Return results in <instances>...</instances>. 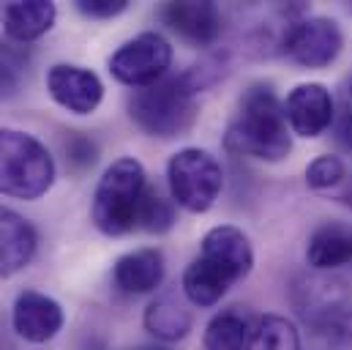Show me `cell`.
I'll list each match as a JSON object with an SVG mask.
<instances>
[{
  "label": "cell",
  "mask_w": 352,
  "mask_h": 350,
  "mask_svg": "<svg viewBox=\"0 0 352 350\" xmlns=\"http://www.w3.org/2000/svg\"><path fill=\"white\" fill-rule=\"evenodd\" d=\"M227 148L263 162H281L292 151L284 104L273 88L257 83L241 99V112L227 132Z\"/></svg>",
  "instance_id": "cell-1"
},
{
  "label": "cell",
  "mask_w": 352,
  "mask_h": 350,
  "mask_svg": "<svg viewBox=\"0 0 352 350\" xmlns=\"http://www.w3.org/2000/svg\"><path fill=\"white\" fill-rule=\"evenodd\" d=\"M197 90L199 83L191 72L167 74L148 88H137L129 99L131 121L153 137H180L197 121Z\"/></svg>",
  "instance_id": "cell-2"
},
{
  "label": "cell",
  "mask_w": 352,
  "mask_h": 350,
  "mask_svg": "<svg viewBox=\"0 0 352 350\" xmlns=\"http://www.w3.org/2000/svg\"><path fill=\"white\" fill-rule=\"evenodd\" d=\"M145 192L148 181L137 159L123 156L112 162L93 194V225L104 236H126L140 225V205Z\"/></svg>",
  "instance_id": "cell-3"
},
{
  "label": "cell",
  "mask_w": 352,
  "mask_h": 350,
  "mask_svg": "<svg viewBox=\"0 0 352 350\" xmlns=\"http://www.w3.org/2000/svg\"><path fill=\"white\" fill-rule=\"evenodd\" d=\"M55 181V162L44 143L16 129H0V194L38 200Z\"/></svg>",
  "instance_id": "cell-4"
},
{
  "label": "cell",
  "mask_w": 352,
  "mask_h": 350,
  "mask_svg": "<svg viewBox=\"0 0 352 350\" xmlns=\"http://www.w3.org/2000/svg\"><path fill=\"white\" fill-rule=\"evenodd\" d=\"M173 203L191 214H205L221 194L224 173L219 159L202 148H183L167 165Z\"/></svg>",
  "instance_id": "cell-5"
},
{
  "label": "cell",
  "mask_w": 352,
  "mask_h": 350,
  "mask_svg": "<svg viewBox=\"0 0 352 350\" xmlns=\"http://www.w3.org/2000/svg\"><path fill=\"white\" fill-rule=\"evenodd\" d=\"M170 63H173L170 41L159 33H140L109 58V72L123 85L148 88L167 77Z\"/></svg>",
  "instance_id": "cell-6"
},
{
  "label": "cell",
  "mask_w": 352,
  "mask_h": 350,
  "mask_svg": "<svg viewBox=\"0 0 352 350\" xmlns=\"http://www.w3.org/2000/svg\"><path fill=\"white\" fill-rule=\"evenodd\" d=\"M344 47L342 28L328 17H309L295 22L284 36V52L289 61L306 69L331 66Z\"/></svg>",
  "instance_id": "cell-7"
},
{
  "label": "cell",
  "mask_w": 352,
  "mask_h": 350,
  "mask_svg": "<svg viewBox=\"0 0 352 350\" xmlns=\"http://www.w3.org/2000/svg\"><path fill=\"white\" fill-rule=\"evenodd\" d=\"M284 115H287L289 132H295L298 137H320L325 129L333 126L336 104L325 85L303 83L289 90L284 101Z\"/></svg>",
  "instance_id": "cell-8"
},
{
  "label": "cell",
  "mask_w": 352,
  "mask_h": 350,
  "mask_svg": "<svg viewBox=\"0 0 352 350\" xmlns=\"http://www.w3.org/2000/svg\"><path fill=\"white\" fill-rule=\"evenodd\" d=\"M47 90L60 107L74 115H90L104 99L101 80L90 69L69 63H58L47 72Z\"/></svg>",
  "instance_id": "cell-9"
},
{
  "label": "cell",
  "mask_w": 352,
  "mask_h": 350,
  "mask_svg": "<svg viewBox=\"0 0 352 350\" xmlns=\"http://www.w3.org/2000/svg\"><path fill=\"white\" fill-rule=\"evenodd\" d=\"M11 323L25 342L41 345V342H50L63 329V309L55 298L38 290H25L14 301Z\"/></svg>",
  "instance_id": "cell-10"
},
{
  "label": "cell",
  "mask_w": 352,
  "mask_h": 350,
  "mask_svg": "<svg viewBox=\"0 0 352 350\" xmlns=\"http://www.w3.org/2000/svg\"><path fill=\"white\" fill-rule=\"evenodd\" d=\"M347 285L333 276H300L292 290L295 309L309 326H320L328 318L347 309Z\"/></svg>",
  "instance_id": "cell-11"
},
{
  "label": "cell",
  "mask_w": 352,
  "mask_h": 350,
  "mask_svg": "<svg viewBox=\"0 0 352 350\" xmlns=\"http://www.w3.org/2000/svg\"><path fill=\"white\" fill-rule=\"evenodd\" d=\"M162 22L175 30L180 39L197 44V47H210L221 36V11L216 3H167L159 8Z\"/></svg>",
  "instance_id": "cell-12"
},
{
  "label": "cell",
  "mask_w": 352,
  "mask_h": 350,
  "mask_svg": "<svg viewBox=\"0 0 352 350\" xmlns=\"http://www.w3.org/2000/svg\"><path fill=\"white\" fill-rule=\"evenodd\" d=\"M199 258L219 265L235 282H241L243 276H249V271L254 265V249H252L243 230H238L232 225H219V227L205 233Z\"/></svg>",
  "instance_id": "cell-13"
},
{
  "label": "cell",
  "mask_w": 352,
  "mask_h": 350,
  "mask_svg": "<svg viewBox=\"0 0 352 350\" xmlns=\"http://www.w3.org/2000/svg\"><path fill=\"white\" fill-rule=\"evenodd\" d=\"M58 17L55 3L50 0H0V25L8 39L28 44L52 30Z\"/></svg>",
  "instance_id": "cell-14"
},
{
  "label": "cell",
  "mask_w": 352,
  "mask_h": 350,
  "mask_svg": "<svg viewBox=\"0 0 352 350\" xmlns=\"http://www.w3.org/2000/svg\"><path fill=\"white\" fill-rule=\"evenodd\" d=\"M38 247L36 227L16 211L0 208V276H11L33 260Z\"/></svg>",
  "instance_id": "cell-15"
},
{
  "label": "cell",
  "mask_w": 352,
  "mask_h": 350,
  "mask_svg": "<svg viewBox=\"0 0 352 350\" xmlns=\"http://www.w3.org/2000/svg\"><path fill=\"white\" fill-rule=\"evenodd\" d=\"M115 285L129 296L153 293L164 279V255L159 249H134L115 262Z\"/></svg>",
  "instance_id": "cell-16"
},
{
  "label": "cell",
  "mask_w": 352,
  "mask_h": 350,
  "mask_svg": "<svg viewBox=\"0 0 352 350\" xmlns=\"http://www.w3.org/2000/svg\"><path fill=\"white\" fill-rule=\"evenodd\" d=\"M306 260L317 271H333L352 265V227L342 222L320 225L306 247Z\"/></svg>",
  "instance_id": "cell-17"
},
{
  "label": "cell",
  "mask_w": 352,
  "mask_h": 350,
  "mask_svg": "<svg viewBox=\"0 0 352 350\" xmlns=\"http://www.w3.org/2000/svg\"><path fill=\"white\" fill-rule=\"evenodd\" d=\"M257 320L243 307H230L213 315V320L205 329V350H246L252 342V334L257 329Z\"/></svg>",
  "instance_id": "cell-18"
},
{
  "label": "cell",
  "mask_w": 352,
  "mask_h": 350,
  "mask_svg": "<svg viewBox=\"0 0 352 350\" xmlns=\"http://www.w3.org/2000/svg\"><path fill=\"white\" fill-rule=\"evenodd\" d=\"M232 285H235V279L227 271H221L219 265L208 262L205 258L191 260L188 268H186V274H183V293H186V298L194 307H213V304H219Z\"/></svg>",
  "instance_id": "cell-19"
},
{
  "label": "cell",
  "mask_w": 352,
  "mask_h": 350,
  "mask_svg": "<svg viewBox=\"0 0 352 350\" xmlns=\"http://www.w3.org/2000/svg\"><path fill=\"white\" fill-rule=\"evenodd\" d=\"M145 329L156 340L177 342L191 331V312L186 309V304L177 296L164 293L145 309Z\"/></svg>",
  "instance_id": "cell-20"
},
{
  "label": "cell",
  "mask_w": 352,
  "mask_h": 350,
  "mask_svg": "<svg viewBox=\"0 0 352 350\" xmlns=\"http://www.w3.org/2000/svg\"><path fill=\"white\" fill-rule=\"evenodd\" d=\"M246 350H300V334L287 318L265 315L257 320V329Z\"/></svg>",
  "instance_id": "cell-21"
},
{
  "label": "cell",
  "mask_w": 352,
  "mask_h": 350,
  "mask_svg": "<svg viewBox=\"0 0 352 350\" xmlns=\"http://www.w3.org/2000/svg\"><path fill=\"white\" fill-rule=\"evenodd\" d=\"M309 350H352V309L328 318L320 326H311Z\"/></svg>",
  "instance_id": "cell-22"
},
{
  "label": "cell",
  "mask_w": 352,
  "mask_h": 350,
  "mask_svg": "<svg viewBox=\"0 0 352 350\" xmlns=\"http://www.w3.org/2000/svg\"><path fill=\"white\" fill-rule=\"evenodd\" d=\"M175 225V205L159 189H148L140 205V227L148 233H167Z\"/></svg>",
  "instance_id": "cell-23"
},
{
  "label": "cell",
  "mask_w": 352,
  "mask_h": 350,
  "mask_svg": "<svg viewBox=\"0 0 352 350\" xmlns=\"http://www.w3.org/2000/svg\"><path fill=\"white\" fill-rule=\"evenodd\" d=\"M28 74V52L0 41V99H11Z\"/></svg>",
  "instance_id": "cell-24"
},
{
  "label": "cell",
  "mask_w": 352,
  "mask_h": 350,
  "mask_svg": "<svg viewBox=\"0 0 352 350\" xmlns=\"http://www.w3.org/2000/svg\"><path fill=\"white\" fill-rule=\"evenodd\" d=\"M344 162L339 159V156H317L309 167H306V183L311 186V189H331V186H336V183H342L344 181Z\"/></svg>",
  "instance_id": "cell-25"
},
{
  "label": "cell",
  "mask_w": 352,
  "mask_h": 350,
  "mask_svg": "<svg viewBox=\"0 0 352 350\" xmlns=\"http://www.w3.org/2000/svg\"><path fill=\"white\" fill-rule=\"evenodd\" d=\"M96 156H98V148H96V143L90 137H85L82 132H72L69 134V140H66V159H69L72 167L85 170V167H90L96 162Z\"/></svg>",
  "instance_id": "cell-26"
},
{
  "label": "cell",
  "mask_w": 352,
  "mask_h": 350,
  "mask_svg": "<svg viewBox=\"0 0 352 350\" xmlns=\"http://www.w3.org/2000/svg\"><path fill=\"white\" fill-rule=\"evenodd\" d=\"M333 132H336V143L344 151H352V83L342 93V107L336 110Z\"/></svg>",
  "instance_id": "cell-27"
},
{
  "label": "cell",
  "mask_w": 352,
  "mask_h": 350,
  "mask_svg": "<svg viewBox=\"0 0 352 350\" xmlns=\"http://www.w3.org/2000/svg\"><path fill=\"white\" fill-rule=\"evenodd\" d=\"M129 8V0H77V11L93 19H112Z\"/></svg>",
  "instance_id": "cell-28"
},
{
  "label": "cell",
  "mask_w": 352,
  "mask_h": 350,
  "mask_svg": "<svg viewBox=\"0 0 352 350\" xmlns=\"http://www.w3.org/2000/svg\"><path fill=\"white\" fill-rule=\"evenodd\" d=\"M140 350H167V348H140Z\"/></svg>",
  "instance_id": "cell-29"
}]
</instances>
